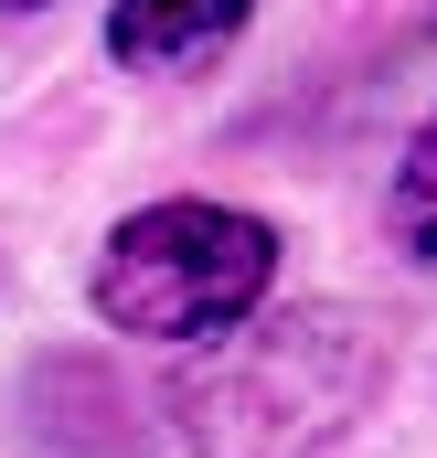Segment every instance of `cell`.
<instances>
[{"label": "cell", "instance_id": "cell-1", "mask_svg": "<svg viewBox=\"0 0 437 458\" xmlns=\"http://www.w3.org/2000/svg\"><path fill=\"white\" fill-rule=\"evenodd\" d=\"M384 384V331L363 310H245L235 331H214V352L171 384V416L203 458H310L330 448Z\"/></svg>", "mask_w": 437, "mask_h": 458}, {"label": "cell", "instance_id": "cell-2", "mask_svg": "<svg viewBox=\"0 0 437 458\" xmlns=\"http://www.w3.org/2000/svg\"><path fill=\"white\" fill-rule=\"evenodd\" d=\"M278 277V234L224 203H150L97 256V310L128 342H214Z\"/></svg>", "mask_w": 437, "mask_h": 458}, {"label": "cell", "instance_id": "cell-3", "mask_svg": "<svg viewBox=\"0 0 437 458\" xmlns=\"http://www.w3.org/2000/svg\"><path fill=\"white\" fill-rule=\"evenodd\" d=\"M245 11L256 0H117L107 11V54L139 64V75H193V64H214L224 43L245 32Z\"/></svg>", "mask_w": 437, "mask_h": 458}, {"label": "cell", "instance_id": "cell-4", "mask_svg": "<svg viewBox=\"0 0 437 458\" xmlns=\"http://www.w3.org/2000/svg\"><path fill=\"white\" fill-rule=\"evenodd\" d=\"M384 214H395V245H406L416 267H437V128L406 149V171H395V203H384Z\"/></svg>", "mask_w": 437, "mask_h": 458}, {"label": "cell", "instance_id": "cell-5", "mask_svg": "<svg viewBox=\"0 0 437 458\" xmlns=\"http://www.w3.org/2000/svg\"><path fill=\"white\" fill-rule=\"evenodd\" d=\"M0 11H43V0H0Z\"/></svg>", "mask_w": 437, "mask_h": 458}, {"label": "cell", "instance_id": "cell-6", "mask_svg": "<svg viewBox=\"0 0 437 458\" xmlns=\"http://www.w3.org/2000/svg\"><path fill=\"white\" fill-rule=\"evenodd\" d=\"M427 128H437V117H427Z\"/></svg>", "mask_w": 437, "mask_h": 458}]
</instances>
